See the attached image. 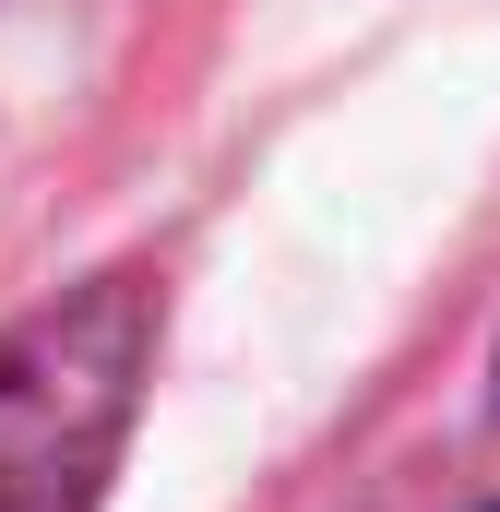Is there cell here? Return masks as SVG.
I'll return each instance as SVG.
<instances>
[{"label": "cell", "instance_id": "obj_1", "mask_svg": "<svg viewBox=\"0 0 500 512\" xmlns=\"http://www.w3.org/2000/svg\"><path fill=\"white\" fill-rule=\"evenodd\" d=\"M155 370V286L96 274L0 346V512H96Z\"/></svg>", "mask_w": 500, "mask_h": 512}]
</instances>
